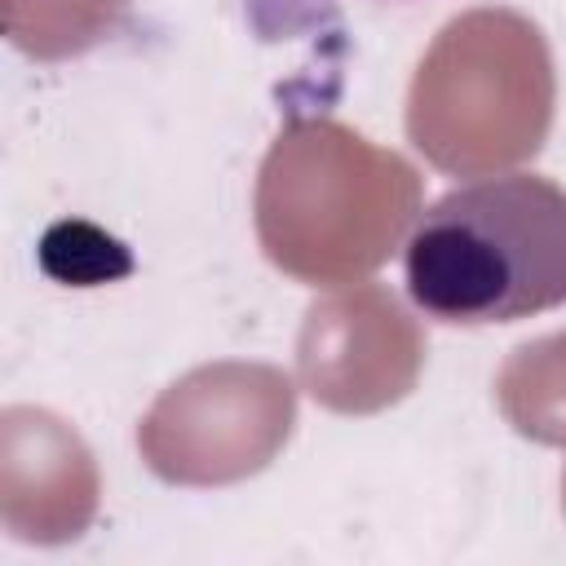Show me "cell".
<instances>
[{
    "instance_id": "1",
    "label": "cell",
    "mask_w": 566,
    "mask_h": 566,
    "mask_svg": "<svg viewBox=\"0 0 566 566\" xmlns=\"http://www.w3.org/2000/svg\"><path fill=\"white\" fill-rule=\"evenodd\" d=\"M407 296L455 327L566 305V190L539 172L478 177L429 203L402 252Z\"/></svg>"
}]
</instances>
